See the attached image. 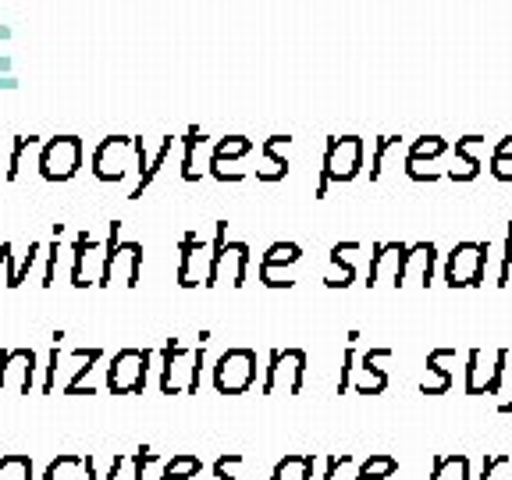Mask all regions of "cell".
<instances>
[{
	"mask_svg": "<svg viewBox=\"0 0 512 480\" xmlns=\"http://www.w3.org/2000/svg\"><path fill=\"white\" fill-rule=\"evenodd\" d=\"M498 413H512V392H509V399L498 402Z\"/></svg>",
	"mask_w": 512,
	"mask_h": 480,
	"instance_id": "cell-47",
	"label": "cell"
},
{
	"mask_svg": "<svg viewBox=\"0 0 512 480\" xmlns=\"http://www.w3.org/2000/svg\"><path fill=\"white\" fill-rule=\"evenodd\" d=\"M256 352L253 349H224L214 363V388L217 395H242L256 384Z\"/></svg>",
	"mask_w": 512,
	"mask_h": 480,
	"instance_id": "cell-12",
	"label": "cell"
},
{
	"mask_svg": "<svg viewBox=\"0 0 512 480\" xmlns=\"http://www.w3.org/2000/svg\"><path fill=\"white\" fill-rule=\"evenodd\" d=\"M491 178L495 182H512V136L498 139L495 153H491Z\"/></svg>",
	"mask_w": 512,
	"mask_h": 480,
	"instance_id": "cell-35",
	"label": "cell"
},
{
	"mask_svg": "<svg viewBox=\"0 0 512 480\" xmlns=\"http://www.w3.org/2000/svg\"><path fill=\"white\" fill-rule=\"evenodd\" d=\"M207 338H210V331H200V345H185V342H178V338H171V342L160 349V377H157L160 395H196L200 392Z\"/></svg>",
	"mask_w": 512,
	"mask_h": 480,
	"instance_id": "cell-1",
	"label": "cell"
},
{
	"mask_svg": "<svg viewBox=\"0 0 512 480\" xmlns=\"http://www.w3.org/2000/svg\"><path fill=\"white\" fill-rule=\"evenodd\" d=\"M104 360V349H72L64 352L61 342H54L47 356V367H43V384L40 392L43 395H54V392H64V395H93V388L86 381V374L96 367V363Z\"/></svg>",
	"mask_w": 512,
	"mask_h": 480,
	"instance_id": "cell-2",
	"label": "cell"
},
{
	"mask_svg": "<svg viewBox=\"0 0 512 480\" xmlns=\"http://www.w3.org/2000/svg\"><path fill=\"white\" fill-rule=\"evenodd\" d=\"M360 242H338L328 256V271H324V285L328 288H349L356 281V253Z\"/></svg>",
	"mask_w": 512,
	"mask_h": 480,
	"instance_id": "cell-22",
	"label": "cell"
},
{
	"mask_svg": "<svg viewBox=\"0 0 512 480\" xmlns=\"http://www.w3.org/2000/svg\"><path fill=\"white\" fill-rule=\"evenodd\" d=\"M200 477H203V459L192 456V452H178L160 470V480H200Z\"/></svg>",
	"mask_w": 512,
	"mask_h": 480,
	"instance_id": "cell-29",
	"label": "cell"
},
{
	"mask_svg": "<svg viewBox=\"0 0 512 480\" xmlns=\"http://www.w3.org/2000/svg\"><path fill=\"white\" fill-rule=\"evenodd\" d=\"M82 168V139L79 136H54L40 150V175L47 182H72Z\"/></svg>",
	"mask_w": 512,
	"mask_h": 480,
	"instance_id": "cell-13",
	"label": "cell"
},
{
	"mask_svg": "<svg viewBox=\"0 0 512 480\" xmlns=\"http://www.w3.org/2000/svg\"><path fill=\"white\" fill-rule=\"evenodd\" d=\"M40 139L36 136H15V146H11V157H8V171H4V178L8 182H15L18 178V168H22V153L29 150V146H36Z\"/></svg>",
	"mask_w": 512,
	"mask_h": 480,
	"instance_id": "cell-38",
	"label": "cell"
},
{
	"mask_svg": "<svg viewBox=\"0 0 512 480\" xmlns=\"http://www.w3.org/2000/svg\"><path fill=\"white\" fill-rule=\"evenodd\" d=\"M171 150H175V139H171V136H164V139H160V146H157V153H153V157H150V164H146V171L136 178V185H132V192H128V200H143V192L153 185V178L160 175V168H164V164H168Z\"/></svg>",
	"mask_w": 512,
	"mask_h": 480,
	"instance_id": "cell-27",
	"label": "cell"
},
{
	"mask_svg": "<svg viewBox=\"0 0 512 480\" xmlns=\"http://www.w3.org/2000/svg\"><path fill=\"white\" fill-rule=\"evenodd\" d=\"M509 466H512V456H505V452H488L484 466H480V480H495V473L509 470Z\"/></svg>",
	"mask_w": 512,
	"mask_h": 480,
	"instance_id": "cell-43",
	"label": "cell"
},
{
	"mask_svg": "<svg viewBox=\"0 0 512 480\" xmlns=\"http://www.w3.org/2000/svg\"><path fill=\"white\" fill-rule=\"evenodd\" d=\"M399 146V136H381L374 143V153H370V182H377V178L384 175V160H388V153Z\"/></svg>",
	"mask_w": 512,
	"mask_h": 480,
	"instance_id": "cell-37",
	"label": "cell"
},
{
	"mask_svg": "<svg viewBox=\"0 0 512 480\" xmlns=\"http://www.w3.org/2000/svg\"><path fill=\"white\" fill-rule=\"evenodd\" d=\"M242 466V456L239 452H228V456H217V463L210 466V480H239L235 470Z\"/></svg>",
	"mask_w": 512,
	"mask_h": 480,
	"instance_id": "cell-40",
	"label": "cell"
},
{
	"mask_svg": "<svg viewBox=\"0 0 512 480\" xmlns=\"http://www.w3.org/2000/svg\"><path fill=\"white\" fill-rule=\"evenodd\" d=\"M480 143H484V136H477V132L456 139V150H452V168L445 171L448 182H473V178L480 175V157H477Z\"/></svg>",
	"mask_w": 512,
	"mask_h": 480,
	"instance_id": "cell-23",
	"label": "cell"
},
{
	"mask_svg": "<svg viewBox=\"0 0 512 480\" xmlns=\"http://www.w3.org/2000/svg\"><path fill=\"white\" fill-rule=\"evenodd\" d=\"M303 264V246L299 242H271L267 253L260 256V281L267 288H292L296 285V267Z\"/></svg>",
	"mask_w": 512,
	"mask_h": 480,
	"instance_id": "cell-14",
	"label": "cell"
},
{
	"mask_svg": "<svg viewBox=\"0 0 512 480\" xmlns=\"http://www.w3.org/2000/svg\"><path fill=\"white\" fill-rule=\"evenodd\" d=\"M406 249L402 242H374L370 249V271H367V288L392 285L402 288V264H406Z\"/></svg>",
	"mask_w": 512,
	"mask_h": 480,
	"instance_id": "cell-19",
	"label": "cell"
},
{
	"mask_svg": "<svg viewBox=\"0 0 512 480\" xmlns=\"http://www.w3.org/2000/svg\"><path fill=\"white\" fill-rule=\"evenodd\" d=\"M488 242H456L452 253L445 256V285L456 292V288H480L484 285V274H488Z\"/></svg>",
	"mask_w": 512,
	"mask_h": 480,
	"instance_id": "cell-7",
	"label": "cell"
},
{
	"mask_svg": "<svg viewBox=\"0 0 512 480\" xmlns=\"http://www.w3.org/2000/svg\"><path fill=\"white\" fill-rule=\"evenodd\" d=\"M61 232H64L61 224H54V242H50V249H47V267H43V281H40L43 288H54V278H57V256H61V242H57V239H61Z\"/></svg>",
	"mask_w": 512,
	"mask_h": 480,
	"instance_id": "cell-39",
	"label": "cell"
},
{
	"mask_svg": "<svg viewBox=\"0 0 512 480\" xmlns=\"http://www.w3.org/2000/svg\"><path fill=\"white\" fill-rule=\"evenodd\" d=\"M448 360H456V349H434L427 356V377L420 381V395H445L452 388V370L445 367Z\"/></svg>",
	"mask_w": 512,
	"mask_h": 480,
	"instance_id": "cell-25",
	"label": "cell"
},
{
	"mask_svg": "<svg viewBox=\"0 0 512 480\" xmlns=\"http://www.w3.org/2000/svg\"><path fill=\"white\" fill-rule=\"evenodd\" d=\"M0 480H36V466L25 452H4L0 456Z\"/></svg>",
	"mask_w": 512,
	"mask_h": 480,
	"instance_id": "cell-33",
	"label": "cell"
},
{
	"mask_svg": "<svg viewBox=\"0 0 512 480\" xmlns=\"http://www.w3.org/2000/svg\"><path fill=\"white\" fill-rule=\"evenodd\" d=\"M498 288H509L512 285V221L505 228V249H502V264H498Z\"/></svg>",
	"mask_w": 512,
	"mask_h": 480,
	"instance_id": "cell-41",
	"label": "cell"
},
{
	"mask_svg": "<svg viewBox=\"0 0 512 480\" xmlns=\"http://www.w3.org/2000/svg\"><path fill=\"white\" fill-rule=\"evenodd\" d=\"M448 150H452V146H448L445 136L413 139V146H409V153H406V164H402V168H406V178L409 182H427V185L445 178V171H434V164H438Z\"/></svg>",
	"mask_w": 512,
	"mask_h": 480,
	"instance_id": "cell-16",
	"label": "cell"
},
{
	"mask_svg": "<svg viewBox=\"0 0 512 480\" xmlns=\"http://www.w3.org/2000/svg\"><path fill=\"white\" fill-rule=\"evenodd\" d=\"M203 143H207V136H203L200 128H189V132L182 136V178L185 182H200V178L207 175L203 168H196V150H200Z\"/></svg>",
	"mask_w": 512,
	"mask_h": 480,
	"instance_id": "cell-30",
	"label": "cell"
},
{
	"mask_svg": "<svg viewBox=\"0 0 512 480\" xmlns=\"http://www.w3.org/2000/svg\"><path fill=\"white\" fill-rule=\"evenodd\" d=\"M150 349H121L111 363H107V392L111 395H139L150 381Z\"/></svg>",
	"mask_w": 512,
	"mask_h": 480,
	"instance_id": "cell-9",
	"label": "cell"
},
{
	"mask_svg": "<svg viewBox=\"0 0 512 480\" xmlns=\"http://www.w3.org/2000/svg\"><path fill=\"white\" fill-rule=\"evenodd\" d=\"M40 374V356L32 349H4L0 352V395L15 392L29 395Z\"/></svg>",
	"mask_w": 512,
	"mask_h": 480,
	"instance_id": "cell-15",
	"label": "cell"
},
{
	"mask_svg": "<svg viewBox=\"0 0 512 480\" xmlns=\"http://www.w3.org/2000/svg\"><path fill=\"white\" fill-rule=\"evenodd\" d=\"M253 264V253H249V242H232L228 239V221H217L214 232V288L221 281H228L232 288L246 285V271Z\"/></svg>",
	"mask_w": 512,
	"mask_h": 480,
	"instance_id": "cell-10",
	"label": "cell"
},
{
	"mask_svg": "<svg viewBox=\"0 0 512 480\" xmlns=\"http://www.w3.org/2000/svg\"><path fill=\"white\" fill-rule=\"evenodd\" d=\"M139 146H143L139 136H107L89 157V171H93L96 182L118 185L125 182L128 171L139 175Z\"/></svg>",
	"mask_w": 512,
	"mask_h": 480,
	"instance_id": "cell-5",
	"label": "cell"
},
{
	"mask_svg": "<svg viewBox=\"0 0 512 480\" xmlns=\"http://www.w3.org/2000/svg\"><path fill=\"white\" fill-rule=\"evenodd\" d=\"M160 470H164V459L150 445L136 448V456H132V480H160Z\"/></svg>",
	"mask_w": 512,
	"mask_h": 480,
	"instance_id": "cell-34",
	"label": "cell"
},
{
	"mask_svg": "<svg viewBox=\"0 0 512 480\" xmlns=\"http://www.w3.org/2000/svg\"><path fill=\"white\" fill-rule=\"evenodd\" d=\"M509 363H512L509 349H495V352L470 349L466 352V367H463L466 395H502Z\"/></svg>",
	"mask_w": 512,
	"mask_h": 480,
	"instance_id": "cell-6",
	"label": "cell"
},
{
	"mask_svg": "<svg viewBox=\"0 0 512 480\" xmlns=\"http://www.w3.org/2000/svg\"><path fill=\"white\" fill-rule=\"evenodd\" d=\"M40 480H86V456H75V452H64V456L50 459L47 470Z\"/></svg>",
	"mask_w": 512,
	"mask_h": 480,
	"instance_id": "cell-28",
	"label": "cell"
},
{
	"mask_svg": "<svg viewBox=\"0 0 512 480\" xmlns=\"http://www.w3.org/2000/svg\"><path fill=\"white\" fill-rule=\"evenodd\" d=\"M320 459L310 452H292V456L278 459L271 470V480H317Z\"/></svg>",
	"mask_w": 512,
	"mask_h": 480,
	"instance_id": "cell-26",
	"label": "cell"
},
{
	"mask_svg": "<svg viewBox=\"0 0 512 480\" xmlns=\"http://www.w3.org/2000/svg\"><path fill=\"white\" fill-rule=\"evenodd\" d=\"M292 143V136H271L260 146V164H256V182H285L288 157H281V146Z\"/></svg>",
	"mask_w": 512,
	"mask_h": 480,
	"instance_id": "cell-24",
	"label": "cell"
},
{
	"mask_svg": "<svg viewBox=\"0 0 512 480\" xmlns=\"http://www.w3.org/2000/svg\"><path fill=\"white\" fill-rule=\"evenodd\" d=\"M434 271H438V249H434V242H416V246L406 249V264H402V288H406V285L431 288L434 285Z\"/></svg>",
	"mask_w": 512,
	"mask_h": 480,
	"instance_id": "cell-21",
	"label": "cell"
},
{
	"mask_svg": "<svg viewBox=\"0 0 512 480\" xmlns=\"http://www.w3.org/2000/svg\"><path fill=\"white\" fill-rule=\"evenodd\" d=\"M363 153H367V143H363L360 136H331L328 146H324V164H320V178H317L313 196L324 200L331 182L345 185V182H352V178H360Z\"/></svg>",
	"mask_w": 512,
	"mask_h": 480,
	"instance_id": "cell-3",
	"label": "cell"
},
{
	"mask_svg": "<svg viewBox=\"0 0 512 480\" xmlns=\"http://www.w3.org/2000/svg\"><path fill=\"white\" fill-rule=\"evenodd\" d=\"M356 356H360L356 345H349L345 356H342V374H338V395H345L352 388V367H356Z\"/></svg>",
	"mask_w": 512,
	"mask_h": 480,
	"instance_id": "cell-44",
	"label": "cell"
},
{
	"mask_svg": "<svg viewBox=\"0 0 512 480\" xmlns=\"http://www.w3.org/2000/svg\"><path fill=\"white\" fill-rule=\"evenodd\" d=\"M384 360H392V349H370L356 356L352 367V388L356 395H381L388 388V370L381 367Z\"/></svg>",
	"mask_w": 512,
	"mask_h": 480,
	"instance_id": "cell-20",
	"label": "cell"
},
{
	"mask_svg": "<svg viewBox=\"0 0 512 480\" xmlns=\"http://www.w3.org/2000/svg\"><path fill=\"white\" fill-rule=\"evenodd\" d=\"M107 256H104V274H100V288H136L143 278V246L139 242L121 239V221H111L107 232Z\"/></svg>",
	"mask_w": 512,
	"mask_h": 480,
	"instance_id": "cell-4",
	"label": "cell"
},
{
	"mask_svg": "<svg viewBox=\"0 0 512 480\" xmlns=\"http://www.w3.org/2000/svg\"><path fill=\"white\" fill-rule=\"evenodd\" d=\"M104 256L107 242H96L89 232H79L72 242V285L75 288H100V274H104Z\"/></svg>",
	"mask_w": 512,
	"mask_h": 480,
	"instance_id": "cell-17",
	"label": "cell"
},
{
	"mask_svg": "<svg viewBox=\"0 0 512 480\" xmlns=\"http://www.w3.org/2000/svg\"><path fill=\"white\" fill-rule=\"evenodd\" d=\"M178 253H182L178 256V285L214 288V242H203L196 232H185Z\"/></svg>",
	"mask_w": 512,
	"mask_h": 480,
	"instance_id": "cell-11",
	"label": "cell"
},
{
	"mask_svg": "<svg viewBox=\"0 0 512 480\" xmlns=\"http://www.w3.org/2000/svg\"><path fill=\"white\" fill-rule=\"evenodd\" d=\"M349 463H352L349 452H335V456H328L324 459V473H320V480H338V470L349 466Z\"/></svg>",
	"mask_w": 512,
	"mask_h": 480,
	"instance_id": "cell-45",
	"label": "cell"
},
{
	"mask_svg": "<svg viewBox=\"0 0 512 480\" xmlns=\"http://www.w3.org/2000/svg\"><path fill=\"white\" fill-rule=\"evenodd\" d=\"M399 473V459L388 456V452H374L360 463V473L356 480H392Z\"/></svg>",
	"mask_w": 512,
	"mask_h": 480,
	"instance_id": "cell-32",
	"label": "cell"
},
{
	"mask_svg": "<svg viewBox=\"0 0 512 480\" xmlns=\"http://www.w3.org/2000/svg\"><path fill=\"white\" fill-rule=\"evenodd\" d=\"M11 256H15V246H11V242H4V246H0V271H8Z\"/></svg>",
	"mask_w": 512,
	"mask_h": 480,
	"instance_id": "cell-46",
	"label": "cell"
},
{
	"mask_svg": "<svg viewBox=\"0 0 512 480\" xmlns=\"http://www.w3.org/2000/svg\"><path fill=\"white\" fill-rule=\"evenodd\" d=\"M431 480H473L470 477V456H434Z\"/></svg>",
	"mask_w": 512,
	"mask_h": 480,
	"instance_id": "cell-31",
	"label": "cell"
},
{
	"mask_svg": "<svg viewBox=\"0 0 512 480\" xmlns=\"http://www.w3.org/2000/svg\"><path fill=\"white\" fill-rule=\"evenodd\" d=\"M43 246L40 242H29V253H22V260L15 264V256H11V264H8V288H22V281L29 278V271L36 267V260H40Z\"/></svg>",
	"mask_w": 512,
	"mask_h": 480,
	"instance_id": "cell-36",
	"label": "cell"
},
{
	"mask_svg": "<svg viewBox=\"0 0 512 480\" xmlns=\"http://www.w3.org/2000/svg\"><path fill=\"white\" fill-rule=\"evenodd\" d=\"M306 363H310V356H306L303 349H271L260 392L264 395H299L306 384Z\"/></svg>",
	"mask_w": 512,
	"mask_h": 480,
	"instance_id": "cell-8",
	"label": "cell"
},
{
	"mask_svg": "<svg viewBox=\"0 0 512 480\" xmlns=\"http://www.w3.org/2000/svg\"><path fill=\"white\" fill-rule=\"evenodd\" d=\"M253 153V139L249 136H224L214 143V150H210V175L217 178V182H242L246 178V171L239 168L242 160Z\"/></svg>",
	"mask_w": 512,
	"mask_h": 480,
	"instance_id": "cell-18",
	"label": "cell"
},
{
	"mask_svg": "<svg viewBox=\"0 0 512 480\" xmlns=\"http://www.w3.org/2000/svg\"><path fill=\"white\" fill-rule=\"evenodd\" d=\"M128 459L125 456H111V463H107V473L100 477V470H96V456H86V480H118L121 466H125Z\"/></svg>",
	"mask_w": 512,
	"mask_h": 480,
	"instance_id": "cell-42",
	"label": "cell"
}]
</instances>
